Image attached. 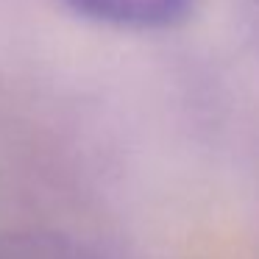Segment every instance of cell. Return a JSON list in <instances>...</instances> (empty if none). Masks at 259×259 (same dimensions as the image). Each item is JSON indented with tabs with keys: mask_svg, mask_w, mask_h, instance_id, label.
<instances>
[{
	"mask_svg": "<svg viewBox=\"0 0 259 259\" xmlns=\"http://www.w3.org/2000/svg\"><path fill=\"white\" fill-rule=\"evenodd\" d=\"M0 259H95L81 242L56 231H17L0 237Z\"/></svg>",
	"mask_w": 259,
	"mask_h": 259,
	"instance_id": "obj_2",
	"label": "cell"
},
{
	"mask_svg": "<svg viewBox=\"0 0 259 259\" xmlns=\"http://www.w3.org/2000/svg\"><path fill=\"white\" fill-rule=\"evenodd\" d=\"M256 3H259V0H256Z\"/></svg>",
	"mask_w": 259,
	"mask_h": 259,
	"instance_id": "obj_3",
	"label": "cell"
},
{
	"mask_svg": "<svg viewBox=\"0 0 259 259\" xmlns=\"http://www.w3.org/2000/svg\"><path fill=\"white\" fill-rule=\"evenodd\" d=\"M73 12L123 31H167L181 25L195 0H64Z\"/></svg>",
	"mask_w": 259,
	"mask_h": 259,
	"instance_id": "obj_1",
	"label": "cell"
}]
</instances>
